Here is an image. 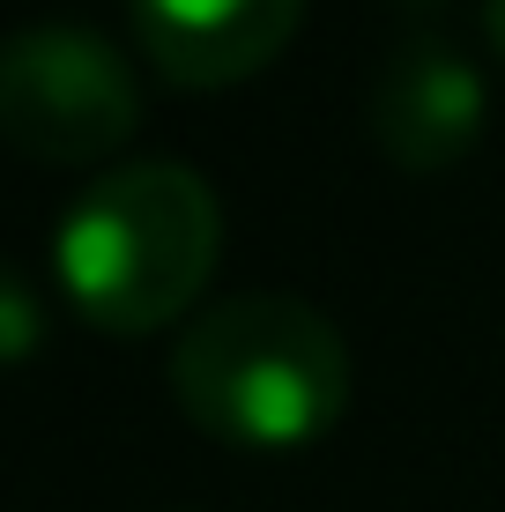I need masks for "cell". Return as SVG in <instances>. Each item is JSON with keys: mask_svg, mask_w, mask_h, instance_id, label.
Here are the masks:
<instances>
[{"mask_svg": "<svg viewBox=\"0 0 505 512\" xmlns=\"http://www.w3.org/2000/svg\"><path fill=\"white\" fill-rule=\"evenodd\" d=\"M164 379L208 438L290 453L350 409V342L312 297L238 290L179 327Z\"/></svg>", "mask_w": 505, "mask_h": 512, "instance_id": "6da1fadb", "label": "cell"}, {"mask_svg": "<svg viewBox=\"0 0 505 512\" xmlns=\"http://www.w3.org/2000/svg\"><path fill=\"white\" fill-rule=\"evenodd\" d=\"M223 253V201L179 156H127L67 201L52 231L67 305L90 327L149 334L201 297Z\"/></svg>", "mask_w": 505, "mask_h": 512, "instance_id": "7a4b0ae2", "label": "cell"}, {"mask_svg": "<svg viewBox=\"0 0 505 512\" xmlns=\"http://www.w3.org/2000/svg\"><path fill=\"white\" fill-rule=\"evenodd\" d=\"M142 127V75L97 23L52 15L0 38V141L38 164H97Z\"/></svg>", "mask_w": 505, "mask_h": 512, "instance_id": "3957f363", "label": "cell"}, {"mask_svg": "<svg viewBox=\"0 0 505 512\" xmlns=\"http://www.w3.org/2000/svg\"><path fill=\"white\" fill-rule=\"evenodd\" d=\"M483 134V75L446 30H402L372 75V141L402 171H446Z\"/></svg>", "mask_w": 505, "mask_h": 512, "instance_id": "277c9868", "label": "cell"}, {"mask_svg": "<svg viewBox=\"0 0 505 512\" xmlns=\"http://www.w3.org/2000/svg\"><path fill=\"white\" fill-rule=\"evenodd\" d=\"M149 67L179 90L246 82L290 45L305 0H127Z\"/></svg>", "mask_w": 505, "mask_h": 512, "instance_id": "5b68a950", "label": "cell"}, {"mask_svg": "<svg viewBox=\"0 0 505 512\" xmlns=\"http://www.w3.org/2000/svg\"><path fill=\"white\" fill-rule=\"evenodd\" d=\"M38 334H45V297H38V282L15 268V260H0V364L30 357V349H38Z\"/></svg>", "mask_w": 505, "mask_h": 512, "instance_id": "8992f818", "label": "cell"}, {"mask_svg": "<svg viewBox=\"0 0 505 512\" xmlns=\"http://www.w3.org/2000/svg\"><path fill=\"white\" fill-rule=\"evenodd\" d=\"M483 30H491V45L505 52V0H483Z\"/></svg>", "mask_w": 505, "mask_h": 512, "instance_id": "52a82bcc", "label": "cell"}]
</instances>
